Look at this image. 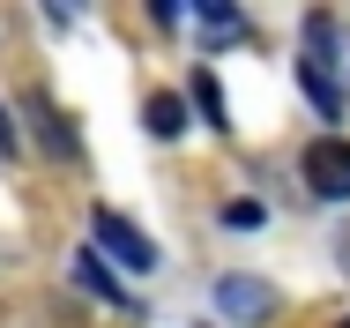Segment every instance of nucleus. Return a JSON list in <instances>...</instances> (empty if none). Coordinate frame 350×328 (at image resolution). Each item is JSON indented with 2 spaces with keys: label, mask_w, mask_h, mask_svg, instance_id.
<instances>
[{
  "label": "nucleus",
  "mask_w": 350,
  "mask_h": 328,
  "mask_svg": "<svg viewBox=\"0 0 350 328\" xmlns=\"http://www.w3.org/2000/svg\"><path fill=\"white\" fill-rule=\"evenodd\" d=\"M90 254H97V262H120V268H157V247L142 239L120 209H97V216H90Z\"/></svg>",
  "instance_id": "nucleus-1"
},
{
  "label": "nucleus",
  "mask_w": 350,
  "mask_h": 328,
  "mask_svg": "<svg viewBox=\"0 0 350 328\" xmlns=\"http://www.w3.org/2000/svg\"><path fill=\"white\" fill-rule=\"evenodd\" d=\"M306 187L321 201H350V142L343 134H321V142L306 149Z\"/></svg>",
  "instance_id": "nucleus-2"
},
{
  "label": "nucleus",
  "mask_w": 350,
  "mask_h": 328,
  "mask_svg": "<svg viewBox=\"0 0 350 328\" xmlns=\"http://www.w3.org/2000/svg\"><path fill=\"white\" fill-rule=\"evenodd\" d=\"M216 306L231 314V321H269V306H276V291L261 283V276H216Z\"/></svg>",
  "instance_id": "nucleus-3"
},
{
  "label": "nucleus",
  "mask_w": 350,
  "mask_h": 328,
  "mask_svg": "<svg viewBox=\"0 0 350 328\" xmlns=\"http://www.w3.org/2000/svg\"><path fill=\"white\" fill-rule=\"evenodd\" d=\"M298 90L313 97V112H321V120H343V82H336V67L298 60Z\"/></svg>",
  "instance_id": "nucleus-4"
},
{
  "label": "nucleus",
  "mask_w": 350,
  "mask_h": 328,
  "mask_svg": "<svg viewBox=\"0 0 350 328\" xmlns=\"http://www.w3.org/2000/svg\"><path fill=\"white\" fill-rule=\"evenodd\" d=\"M23 120L38 127V142H45L53 157H75V149H82V142H75V127H68V112H53V105H38V97H30V112H23Z\"/></svg>",
  "instance_id": "nucleus-5"
},
{
  "label": "nucleus",
  "mask_w": 350,
  "mask_h": 328,
  "mask_svg": "<svg viewBox=\"0 0 350 328\" xmlns=\"http://www.w3.org/2000/svg\"><path fill=\"white\" fill-rule=\"evenodd\" d=\"M75 283H82V291H90V299H112V306H135V299H127V291H120V276H112V268L97 262V254H90V247H82V254H75Z\"/></svg>",
  "instance_id": "nucleus-6"
},
{
  "label": "nucleus",
  "mask_w": 350,
  "mask_h": 328,
  "mask_svg": "<svg viewBox=\"0 0 350 328\" xmlns=\"http://www.w3.org/2000/svg\"><path fill=\"white\" fill-rule=\"evenodd\" d=\"M142 120H149V134H157V142H179V134H187V105H179L172 90H157V97L142 105Z\"/></svg>",
  "instance_id": "nucleus-7"
},
{
  "label": "nucleus",
  "mask_w": 350,
  "mask_h": 328,
  "mask_svg": "<svg viewBox=\"0 0 350 328\" xmlns=\"http://www.w3.org/2000/svg\"><path fill=\"white\" fill-rule=\"evenodd\" d=\"M194 23H202V38H209V45H239V38H246V15H239L231 0H209Z\"/></svg>",
  "instance_id": "nucleus-8"
},
{
  "label": "nucleus",
  "mask_w": 350,
  "mask_h": 328,
  "mask_svg": "<svg viewBox=\"0 0 350 328\" xmlns=\"http://www.w3.org/2000/svg\"><path fill=\"white\" fill-rule=\"evenodd\" d=\"M187 97H194V112H202L209 127H231V120H224V90H216V75H209V67H194V82H187Z\"/></svg>",
  "instance_id": "nucleus-9"
},
{
  "label": "nucleus",
  "mask_w": 350,
  "mask_h": 328,
  "mask_svg": "<svg viewBox=\"0 0 350 328\" xmlns=\"http://www.w3.org/2000/svg\"><path fill=\"white\" fill-rule=\"evenodd\" d=\"M224 224H231V231H254V224H261V201H231Z\"/></svg>",
  "instance_id": "nucleus-10"
},
{
  "label": "nucleus",
  "mask_w": 350,
  "mask_h": 328,
  "mask_svg": "<svg viewBox=\"0 0 350 328\" xmlns=\"http://www.w3.org/2000/svg\"><path fill=\"white\" fill-rule=\"evenodd\" d=\"M0 157H15V127H8V105H0Z\"/></svg>",
  "instance_id": "nucleus-11"
},
{
  "label": "nucleus",
  "mask_w": 350,
  "mask_h": 328,
  "mask_svg": "<svg viewBox=\"0 0 350 328\" xmlns=\"http://www.w3.org/2000/svg\"><path fill=\"white\" fill-rule=\"evenodd\" d=\"M343 328H350V321H343Z\"/></svg>",
  "instance_id": "nucleus-12"
}]
</instances>
